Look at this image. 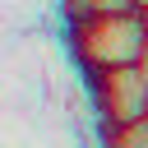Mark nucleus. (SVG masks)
<instances>
[{
    "mask_svg": "<svg viewBox=\"0 0 148 148\" xmlns=\"http://www.w3.org/2000/svg\"><path fill=\"white\" fill-rule=\"evenodd\" d=\"M74 51L92 74L143 65L148 23H143V14H102V18H88V23H74Z\"/></svg>",
    "mask_w": 148,
    "mask_h": 148,
    "instance_id": "obj_1",
    "label": "nucleus"
},
{
    "mask_svg": "<svg viewBox=\"0 0 148 148\" xmlns=\"http://www.w3.org/2000/svg\"><path fill=\"white\" fill-rule=\"evenodd\" d=\"M92 83H97V111L106 116V130L111 125L148 120V83H143V69L139 65L92 74Z\"/></svg>",
    "mask_w": 148,
    "mask_h": 148,
    "instance_id": "obj_2",
    "label": "nucleus"
},
{
    "mask_svg": "<svg viewBox=\"0 0 148 148\" xmlns=\"http://www.w3.org/2000/svg\"><path fill=\"white\" fill-rule=\"evenodd\" d=\"M106 148H148V120L111 125V130H106Z\"/></svg>",
    "mask_w": 148,
    "mask_h": 148,
    "instance_id": "obj_3",
    "label": "nucleus"
},
{
    "mask_svg": "<svg viewBox=\"0 0 148 148\" xmlns=\"http://www.w3.org/2000/svg\"><path fill=\"white\" fill-rule=\"evenodd\" d=\"M139 69H143V83H148V56H143V65H139Z\"/></svg>",
    "mask_w": 148,
    "mask_h": 148,
    "instance_id": "obj_4",
    "label": "nucleus"
}]
</instances>
